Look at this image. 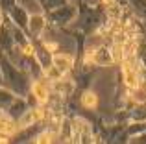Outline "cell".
Segmentation results:
<instances>
[{"instance_id": "1", "label": "cell", "mask_w": 146, "mask_h": 144, "mask_svg": "<svg viewBox=\"0 0 146 144\" xmlns=\"http://www.w3.org/2000/svg\"><path fill=\"white\" fill-rule=\"evenodd\" d=\"M43 118H44V109H43V107L30 109V111L26 113L24 116H22L21 124H22V126H30V124H33V122H39V120H43Z\"/></svg>"}, {"instance_id": "2", "label": "cell", "mask_w": 146, "mask_h": 144, "mask_svg": "<svg viewBox=\"0 0 146 144\" xmlns=\"http://www.w3.org/2000/svg\"><path fill=\"white\" fill-rule=\"evenodd\" d=\"M52 63L61 72H63V74L67 70L72 69V57H70V55H67V54H56V55H54V59H52Z\"/></svg>"}, {"instance_id": "3", "label": "cell", "mask_w": 146, "mask_h": 144, "mask_svg": "<svg viewBox=\"0 0 146 144\" xmlns=\"http://www.w3.org/2000/svg\"><path fill=\"white\" fill-rule=\"evenodd\" d=\"M33 94H35V98L41 102V104H44V102L48 100V89H46V85L41 83V81H35V83H33Z\"/></svg>"}, {"instance_id": "4", "label": "cell", "mask_w": 146, "mask_h": 144, "mask_svg": "<svg viewBox=\"0 0 146 144\" xmlns=\"http://www.w3.org/2000/svg\"><path fill=\"white\" fill-rule=\"evenodd\" d=\"M15 131H17V126H15V124L11 122L9 118H6V116H0V133L11 137Z\"/></svg>"}, {"instance_id": "5", "label": "cell", "mask_w": 146, "mask_h": 144, "mask_svg": "<svg viewBox=\"0 0 146 144\" xmlns=\"http://www.w3.org/2000/svg\"><path fill=\"white\" fill-rule=\"evenodd\" d=\"M82 104L85 105V107H89V109H94L98 105V96L94 92H85L82 96Z\"/></svg>"}, {"instance_id": "6", "label": "cell", "mask_w": 146, "mask_h": 144, "mask_svg": "<svg viewBox=\"0 0 146 144\" xmlns=\"http://www.w3.org/2000/svg\"><path fill=\"white\" fill-rule=\"evenodd\" d=\"M46 76H48L50 79H59L61 76H63V72H61L59 69H57L56 65H52L50 69H46Z\"/></svg>"}, {"instance_id": "7", "label": "cell", "mask_w": 146, "mask_h": 144, "mask_svg": "<svg viewBox=\"0 0 146 144\" xmlns=\"http://www.w3.org/2000/svg\"><path fill=\"white\" fill-rule=\"evenodd\" d=\"M54 137H56L54 133H50V131H46V133H41L39 137L35 139V141H37V142H52V141H54Z\"/></svg>"}, {"instance_id": "8", "label": "cell", "mask_w": 146, "mask_h": 144, "mask_svg": "<svg viewBox=\"0 0 146 144\" xmlns=\"http://www.w3.org/2000/svg\"><path fill=\"white\" fill-rule=\"evenodd\" d=\"M46 48H48L50 52H54V50L57 48V44H54V43H46Z\"/></svg>"}, {"instance_id": "9", "label": "cell", "mask_w": 146, "mask_h": 144, "mask_svg": "<svg viewBox=\"0 0 146 144\" xmlns=\"http://www.w3.org/2000/svg\"><path fill=\"white\" fill-rule=\"evenodd\" d=\"M24 54H28V55H32V54H33V48L30 46V44H28V46L24 48Z\"/></svg>"}]
</instances>
